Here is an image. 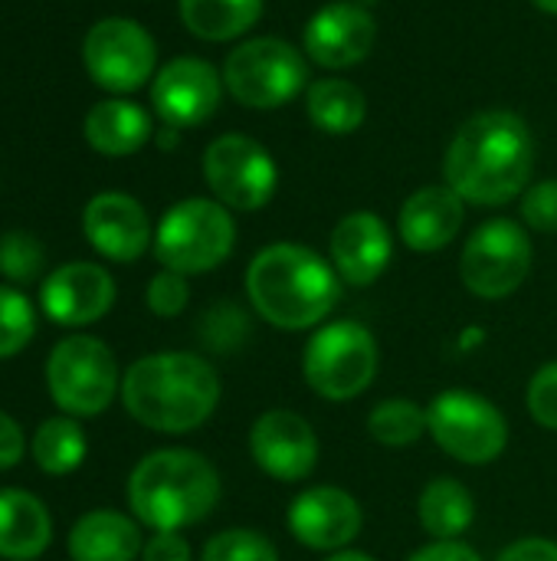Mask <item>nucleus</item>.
<instances>
[{"mask_svg":"<svg viewBox=\"0 0 557 561\" xmlns=\"http://www.w3.org/2000/svg\"><path fill=\"white\" fill-rule=\"evenodd\" d=\"M532 171V128L509 108H486L466 118L443 154V181L476 207H502L522 197Z\"/></svg>","mask_w":557,"mask_h":561,"instance_id":"obj_1","label":"nucleus"},{"mask_svg":"<svg viewBox=\"0 0 557 561\" xmlns=\"http://www.w3.org/2000/svg\"><path fill=\"white\" fill-rule=\"evenodd\" d=\"M121 404L141 427L181 437L213 417L220 378L217 368L194 352H154L121 375Z\"/></svg>","mask_w":557,"mask_h":561,"instance_id":"obj_2","label":"nucleus"},{"mask_svg":"<svg viewBox=\"0 0 557 561\" xmlns=\"http://www.w3.org/2000/svg\"><path fill=\"white\" fill-rule=\"evenodd\" d=\"M246 296L272 329L305 332L335 312L341 276L305 243H269L246 266Z\"/></svg>","mask_w":557,"mask_h":561,"instance_id":"obj_3","label":"nucleus"},{"mask_svg":"<svg viewBox=\"0 0 557 561\" xmlns=\"http://www.w3.org/2000/svg\"><path fill=\"white\" fill-rule=\"evenodd\" d=\"M220 503L217 467L187 447H164L138 460L128 477V510L154 533H181L204 523Z\"/></svg>","mask_w":557,"mask_h":561,"instance_id":"obj_4","label":"nucleus"},{"mask_svg":"<svg viewBox=\"0 0 557 561\" xmlns=\"http://www.w3.org/2000/svg\"><path fill=\"white\" fill-rule=\"evenodd\" d=\"M236 247V224L230 207L213 197L177 201L154 230V256L164 270L200 276L230 260Z\"/></svg>","mask_w":557,"mask_h":561,"instance_id":"obj_5","label":"nucleus"},{"mask_svg":"<svg viewBox=\"0 0 557 561\" xmlns=\"http://www.w3.org/2000/svg\"><path fill=\"white\" fill-rule=\"evenodd\" d=\"M223 85L246 108H282L312 85L309 56L282 36H253L230 49L223 62Z\"/></svg>","mask_w":557,"mask_h":561,"instance_id":"obj_6","label":"nucleus"},{"mask_svg":"<svg viewBox=\"0 0 557 561\" xmlns=\"http://www.w3.org/2000/svg\"><path fill=\"white\" fill-rule=\"evenodd\" d=\"M46 391L69 417H98L121 391L115 352L95 335H66L46 358Z\"/></svg>","mask_w":557,"mask_h":561,"instance_id":"obj_7","label":"nucleus"},{"mask_svg":"<svg viewBox=\"0 0 557 561\" xmlns=\"http://www.w3.org/2000/svg\"><path fill=\"white\" fill-rule=\"evenodd\" d=\"M378 339L368 325L355 319H338L322 329L305 345L302 375L305 385L325 401H355L378 378Z\"/></svg>","mask_w":557,"mask_h":561,"instance_id":"obj_8","label":"nucleus"},{"mask_svg":"<svg viewBox=\"0 0 557 561\" xmlns=\"http://www.w3.org/2000/svg\"><path fill=\"white\" fill-rule=\"evenodd\" d=\"M427 427L443 454L469 467L496 463L509 447L506 414L486 394L466 388L437 394L427 408Z\"/></svg>","mask_w":557,"mask_h":561,"instance_id":"obj_9","label":"nucleus"},{"mask_svg":"<svg viewBox=\"0 0 557 561\" xmlns=\"http://www.w3.org/2000/svg\"><path fill=\"white\" fill-rule=\"evenodd\" d=\"M532 260L535 247L529 230L519 220L492 217L469 233L460 256V276L473 296L496 302L522 289L532 273Z\"/></svg>","mask_w":557,"mask_h":561,"instance_id":"obj_10","label":"nucleus"},{"mask_svg":"<svg viewBox=\"0 0 557 561\" xmlns=\"http://www.w3.org/2000/svg\"><path fill=\"white\" fill-rule=\"evenodd\" d=\"M204 181L213 191V201H220L223 207L256 214L272 201L279 187V168L266 145L250 135L230 131L207 145Z\"/></svg>","mask_w":557,"mask_h":561,"instance_id":"obj_11","label":"nucleus"},{"mask_svg":"<svg viewBox=\"0 0 557 561\" xmlns=\"http://www.w3.org/2000/svg\"><path fill=\"white\" fill-rule=\"evenodd\" d=\"M82 59L95 85L125 95L154 79L158 46L141 23L128 16H105L85 33Z\"/></svg>","mask_w":557,"mask_h":561,"instance_id":"obj_12","label":"nucleus"},{"mask_svg":"<svg viewBox=\"0 0 557 561\" xmlns=\"http://www.w3.org/2000/svg\"><path fill=\"white\" fill-rule=\"evenodd\" d=\"M223 72L207 59L177 56L151 79V105L158 118L171 128H197L217 115L223 99Z\"/></svg>","mask_w":557,"mask_h":561,"instance_id":"obj_13","label":"nucleus"},{"mask_svg":"<svg viewBox=\"0 0 557 561\" xmlns=\"http://www.w3.org/2000/svg\"><path fill=\"white\" fill-rule=\"evenodd\" d=\"M318 450L315 427L295 411H266L250 427L253 463L279 483L309 480L318 467Z\"/></svg>","mask_w":557,"mask_h":561,"instance_id":"obj_14","label":"nucleus"},{"mask_svg":"<svg viewBox=\"0 0 557 561\" xmlns=\"http://www.w3.org/2000/svg\"><path fill=\"white\" fill-rule=\"evenodd\" d=\"M286 526L292 539L305 549L341 552L361 536L364 513L361 503L338 486H309L292 500Z\"/></svg>","mask_w":557,"mask_h":561,"instance_id":"obj_15","label":"nucleus"},{"mask_svg":"<svg viewBox=\"0 0 557 561\" xmlns=\"http://www.w3.org/2000/svg\"><path fill=\"white\" fill-rule=\"evenodd\" d=\"M374 39H378V23L371 10L351 0L325 3L309 16L302 33L305 56L322 69H351L364 62L374 49Z\"/></svg>","mask_w":557,"mask_h":561,"instance_id":"obj_16","label":"nucleus"},{"mask_svg":"<svg viewBox=\"0 0 557 561\" xmlns=\"http://www.w3.org/2000/svg\"><path fill=\"white\" fill-rule=\"evenodd\" d=\"M43 316L66 329H82L108 316L115 306V279L98 263H66L56 266L39 286Z\"/></svg>","mask_w":557,"mask_h":561,"instance_id":"obj_17","label":"nucleus"},{"mask_svg":"<svg viewBox=\"0 0 557 561\" xmlns=\"http://www.w3.org/2000/svg\"><path fill=\"white\" fill-rule=\"evenodd\" d=\"M82 233L89 247L112 263H135L154 247L148 210L121 191L95 194L82 214Z\"/></svg>","mask_w":557,"mask_h":561,"instance_id":"obj_18","label":"nucleus"},{"mask_svg":"<svg viewBox=\"0 0 557 561\" xmlns=\"http://www.w3.org/2000/svg\"><path fill=\"white\" fill-rule=\"evenodd\" d=\"M328 247H332L335 273L341 276V283L355 289L378 283L394 260V233L371 210H355L341 217L332 230Z\"/></svg>","mask_w":557,"mask_h":561,"instance_id":"obj_19","label":"nucleus"},{"mask_svg":"<svg viewBox=\"0 0 557 561\" xmlns=\"http://www.w3.org/2000/svg\"><path fill=\"white\" fill-rule=\"evenodd\" d=\"M466 220V201L450 184H427L414 191L397 217V233L414 253L446 250Z\"/></svg>","mask_w":557,"mask_h":561,"instance_id":"obj_20","label":"nucleus"},{"mask_svg":"<svg viewBox=\"0 0 557 561\" xmlns=\"http://www.w3.org/2000/svg\"><path fill=\"white\" fill-rule=\"evenodd\" d=\"M66 549L72 561H138L144 549L141 523L118 510H92L76 519Z\"/></svg>","mask_w":557,"mask_h":561,"instance_id":"obj_21","label":"nucleus"},{"mask_svg":"<svg viewBox=\"0 0 557 561\" xmlns=\"http://www.w3.org/2000/svg\"><path fill=\"white\" fill-rule=\"evenodd\" d=\"M53 542V516L46 503L26 490H0V559L36 561Z\"/></svg>","mask_w":557,"mask_h":561,"instance_id":"obj_22","label":"nucleus"},{"mask_svg":"<svg viewBox=\"0 0 557 561\" xmlns=\"http://www.w3.org/2000/svg\"><path fill=\"white\" fill-rule=\"evenodd\" d=\"M154 125L151 115L128 99L95 102L85 115V141L105 158H125L148 145Z\"/></svg>","mask_w":557,"mask_h":561,"instance_id":"obj_23","label":"nucleus"},{"mask_svg":"<svg viewBox=\"0 0 557 561\" xmlns=\"http://www.w3.org/2000/svg\"><path fill=\"white\" fill-rule=\"evenodd\" d=\"M417 519L433 542H453L476 523V500L460 480L437 477L417 500Z\"/></svg>","mask_w":557,"mask_h":561,"instance_id":"obj_24","label":"nucleus"},{"mask_svg":"<svg viewBox=\"0 0 557 561\" xmlns=\"http://www.w3.org/2000/svg\"><path fill=\"white\" fill-rule=\"evenodd\" d=\"M305 112L325 135H355L368 118V95L351 79H318L305 89Z\"/></svg>","mask_w":557,"mask_h":561,"instance_id":"obj_25","label":"nucleus"},{"mask_svg":"<svg viewBox=\"0 0 557 561\" xmlns=\"http://www.w3.org/2000/svg\"><path fill=\"white\" fill-rule=\"evenodd\" d=\"M177 10L197 39L227 43L259 23L266 0H177Z\"/></svg>","mask_w":557,"mask_h":561,"instance_id":"obj_26","label":"nucleus"},{"mask_svg":"<svg viewBox=\"0 0 557 561\" xmlns=\"http://www.w3.org/2000/svg\"><path fill=\"white\" fill-rule=\"evenodd\" d=\"M85 454H89V437H85L82 424L69 414L43 421L30 440V457H33L36 470H43L49 477L76 473L85 463Z\"/></svg>","mask_w":557,"mask_h":561,"instance_id":"obj_27","label":"nucleus"},{"mask_svg":"<svg viewBox=\"0 0 557 561\" xmlns=\"http://www.w3.org/2000/svg\"><path fill=\"white\" fill-rule=\"evenodd\" d=\"M368 434L384 447H410L430 434L427 411L410 398H387L368 414Z\"/></svg>","mask_w":557,"mask_h":561,"instance_id":"obj_28","label":"nucleus"},{"mask_svg":"<svg viewBox=\"0 0 557 561\" xmlns=\"http://www.w3.org/2000/svg\"><path fill=\"white\" fill-rule=\"evenodd\" d=\"M36 335V309L33 302L13 289L0 286V362L20 355Z\"/></svg>","mask_w":557,"mask_h":561,"instance_id":"obj_29","label":"nucleus"},{"mask_svg":"<svg viewBox=\"0 0 557 561\" xmlns=\"http://www.w3.org/2000/svg\"><path fill=\"white\" fill-rule=\"evenodd\" d=\"M200 561H279V552L256 529H223L207 539Z\"/></svg>","mask_w":557,"mask_h":561,"instance_id":"obj_30","label":"nucleus"},{"mask_svg":"<svg viewBox=\"0 0 557 561\" xmlns=\"http://www.w3.org/2000/svg\"><path fill=\"white\" fill-rule=\"evenodd\" d=\"M46 263L43 243L26 230H10L0 237V273L10 283H33Z\"/></svg>","mask_w":557,"mask_h":561,"instance_id":"obj_31","label":"nucleus"},{"mask_svg":"<svg viewBox=\"0 0 557 561\" xmlns=\"http://www.w3.org/2000/svg\"><path fill=\"white\" fill-rule=\"evenodd\" d=\"M144 302L158 319H174L187 309L190 302V286L187 276L174 273V270H161L151 276L148 289H144Z\"/></svg>","mask_w":557,"mask_h":561,"instance_id":"obj_32","label":"nucleus"},{"mask_svg":"<svg viewBox=\"0 0 557 561\" xmlns=\"http://www.w3.org/2000/svg\"><path fill=\"white\" fill-rule=\"evenodd\" d=\"M525 404L538 427L557 431V362H548L535 371L525 391Z\"/></svg>","mask_w":557,"mask_h":561,"instance_id":"obj_33","label":"nucleus"},{"mask_svg":"<svg viewBox=\"0 0 557 561\" xmlns=\"http://www.w3.org/2000/svg\"><path fill=\"white\" fill-rule=\"evenodd\" d=\"M522 220L535 233H557V178L535 181L522 194Z\"/></svg>","mask_w":557,"mask_h":561,"instance_id":"obj_34","label":"nucleus"},{"mask_svg":"<svg viewBox=\"0 0 557 561\" xmlns=\"http://www.w3.org/2000/svg\"><path fill=\"white\" fill-rule=\"evenodd\" d=\"M141 561H194V552L181 533H154L141 549Z\"/></svg>","mask_w":557,"mask_h":561,"instance_id":"obj_35","label":"nucleus"},{"mask_svg":"<svg viewBox=\"0 0 557 561\" xmlns=\"http://www.w3.org/2000/svg\"><path fill=\"white\" fill-rule=\"evenodd\" d=\"M26 440H23V427L0 411V470H13L23 460Z\"/></svg>","mask_w":557,"mask_h":561,"instance_id":"obj_36","label":"nucleus"},{"mask_svg":"<svg viewBox=\"0 0 557 561\" xmlns=\"http://www.w3.org/2000/svg\"><path fill=\"white\" fill-rule=\"evenodd\" d=\"M496 561H557V542L529 536V539H519V542L506 546Z\"/></svg>","mask_w":557,"mask_h":561,"instance_id":"obj_37","label":"nucleus"},{"mask_svg":"<svg viewBox=\"0 0 557 561\" xmlns=\"http://www.w3.org/2000/svg\"><path fill=\"white\" fill-rule=\"evenodd\" d=\"M407 561H483V556L473 546L453 539V542H430V546L417 549Z\"/></svg>","mask_w":557,"mask_h":561,"instance_id":"obj_38","label":"nucleus"},{"mask_svg":"<svg viewBox=\"0 0 557 561\" xmlns=\"http://www.w3.org/2000/svg\"><path fill=\"white\" fill-rule=\"evenodd\" d=\"M325 561H378V559H371V556H364V552H355V549H341V552H332Z\"/></svg>","mask_w":557,"mask_h":561,"instance_id":"obj_39","label":"nucleus"},{"mask_svg":"<svg viewBox=\"0 0 557 561\" xmlns=\"http://www.w3.org/2000/svg\"><path fill=\"white\" fill-rule=\"evenodd\" d=\"M158 145H161V148H174V145H177V128L164 125L161 135H158Z\"/></svg>","mask_w":557,"mask_h":561,"instance_id":"obj_40","label":"nucleus"},{"mask_svg":"<svg viewBox=\"0 0 557 561\" xmlns=\"http://www.w3.org/2000/svg\"><path fill=\"white\" fill-rule=\"evenodd\" d=\"M538 10H545V13H552V16H557V0H532Z\"/></svg>","mask_w":557,"mask_h":561,"instance_id":"obj_41","label":"nucleus"}]
</instances>
